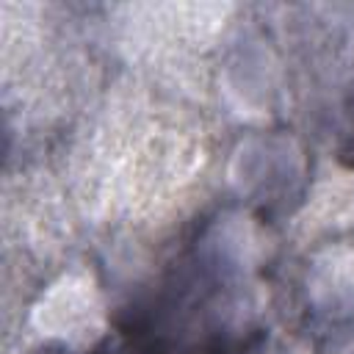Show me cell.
Segmentation results:
<instances>
[{
  "label": "cell",
  "instance_id": "cell-1",
  "mask_svg": "<svg viewBox=\"0 0 354 354\" xmlns=\"http://www.w3.org/2000/svg\"><path fill=\"white\" fill-rule=\"evenodd\" d=\"M351 116H354V108H351ZM340 158L354 169V130H351V136H348V141L343 144V149H340Z\"/></svg>",
  "mask_w": 354,
  "mask_h": 354
}]
</instances>
